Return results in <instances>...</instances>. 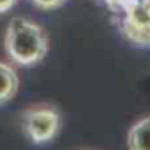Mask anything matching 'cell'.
Here are the masks:
<instances>
[{"instance_id": "6da1fadb", "label": "cell", "mask_w": 150, "mask_h": 150, "mask_svg": "<svg viewBox=\"0 0 150 150\" xmlns=\"http://www.w3.org/2000/svg\"><path fill=\"white\" fill-rule=\"evenodd\" d=\"M4 49L14 65L35 67L49 52V37L38 23L18 16L5 28Z\"/></svg>"}, {"instance_id": "7a4b0ae2", "label": "cell", "mask_w": 150, "mask_h": 150, "mask_svg": "<svg viewBox=\"0 0 150 150\" xmlns=\"http://www.w3.org/2000/svg\"><path fill=\"white\" fill-rule=\"evenodd\" d=\"M21 131L33 145H45L52 142L63 124L61 112L51 103H37L21 113Z\"/></svg>"}, {"instance_id": "5b68a950", "label": "cell", "mask_w": 150, "mask_h": 150, "mask_svg": "<svg viewBox=\"0 0 150 150\" xmlns=\"http://www.w3.org/2000/svg\"><path fill=\"white\" fill-rule=\"evenodd\" d=\"M30 2L40 11H54V9L63 7L68 0H30Z\"/></svg>"}, {"instance_id": "8992f818", "label": "cell", "mask_w": 150, "mask_h": 150, "mask_svg": "<svg viewBox=\"0 0 150 150\" xmlns=\"http://www.w3.org/2000/svg\"><path fill=\"white\" fill-rule=\"evenodd\" d=\"M18 0H0V14H5L9 12L14 5H16Z\"/></svg>"}, {"instance_id": "277c9868", "label": "cell", "mask_w": 150, "mask_h": 150, "mask_svg": "<svg viewBox=\"0 0 150 150\" xmlns=\"http://www.w3.org/2000/svg\"><path fill=\"white\" fill-rule=\"evenodd\" d=\"M19 89L18 72L9 65L0 61V105L9 103Z\"/></svg>"}, {"instance_id": "3957f363", "label": "cell", "mask_w": 150, "mask_h": 150, "mask_svg": "<svg viewBox=\"0 0 150 150\" xmlns=\"http://www.w3.org/2000/svg\"><path fill=\"white\" fill-rule=\"evenodd\" d=\"M127 149L150 150V115L138 119L127 131Z\"/></svg>"}, {"instance_id": "52a82bcc", "label": "cell", "mask_w": 150, "mask_h": 150, "mask_svg": "<svg viewBox=\"0 0 150 150\" xmlns=\"http://www.w3.org/2000/svg\"><path fill=\"white\" fill-rule=\"evenodd\" d=\"M86 150H89V149H86Z\"/></svg>"}]
</instances>
